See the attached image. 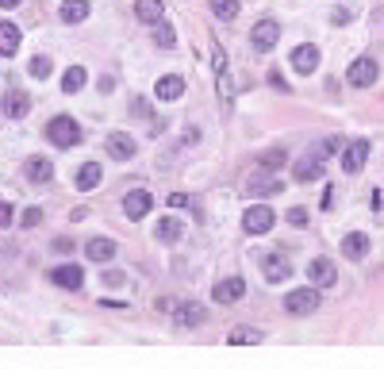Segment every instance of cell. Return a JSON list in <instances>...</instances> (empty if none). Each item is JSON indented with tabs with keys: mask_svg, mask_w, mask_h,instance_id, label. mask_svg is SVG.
Listing matches in <instances>:
<instances>
[{
	"mask_svg": "<svg viewBox=\"0 0 384 369\" xmlns=\"http://www.w3.org/2000/svg\"><path fill=\"white\" fill-rule=\"evenodd\" d=\"M208 8L216 12V20H223V23H231V20H239V0H208Z\"/></svg>",
	"mask_w": 384,
	"mask_h": 369,
	"instance_id": "cell-27",
	"label": "cell"
},
{
	"mask_svg": "<svg viewBox=\"0 0 384 369\" xmlns=\"http://www.w3.org/2000/svg\"><path fill=\"white\" fill-rule=\"evenodd\" d=\"M39 224H43V212H39V208L23 212V227H39Z\"/></svg>",
	"mask_w": 384,
	"mask_h": 369,
	"instance_id": "cell-34",
	"label": "cell"
},
{
	"mask_svg": "<svg viewBox=\"0 0 384 369\" xmlns=\"http://www.w3.org/2000/svg\"><path fill=\"white\" fill-rule=\"evenodd\" d=\"M154 43H158L161 51H169V46H177V31L169 27V23H154Z\"/></svg>",
	"mask_w": 384,
	"mask_h": 369,
	"instance_id": "cell-30",
	"label": "cell"
},
{
	"mask_svg": "<svg viewBox=\"0 0 384 369\" xmlns=\"http://www.w3.org/2000/svg\"><path fill=\"white\" fill-rule=\"evenodd\" d=\"M185 204H189V196H185V193H169V208H185Z\"/></svg>",
	"mask_w": 384,
	"mask_h": 369,
	"instance_id": "cell-37",
	"label": "cell"
},
{
	"mask_svg": "<svg viewBox=\"0 0 384 369\" xmlns=\"http://www.w3.org/2000/svg\"><path fill=\"white\" fill-rule=\"evenodd\" d=\"M85 258H88V261H100V266H104V261L116 258V242L104 239V235H96V239L85 242Z\"/></svg>",
	"mask_w": 384,
	"mask_h": 369,
	"instance_id": "cell-15",
	"label": "cell"
},
{
	"mask_svg": "<svg viewBox=\"0 0 384 369\" xmlns=\"http://www.w3.org/2000/svg\"><path fill=\"white\" fill-rule=\"evenodd\" d=\"M158 239L161 242H181L185 239V224H181V219H173V216L161 219V224H158Z\"/></svg>",
	"mask_w": 384,
	"mask_h": 369,
	"instance_id": "cell-25",
	"label": "cell"
},
{
	"mask_svg": "<svg viewBox=\"0 0 384 369\" xmlns=\"http://www.w3.org/2000/svg\"><path fill=\"white\" fill-rule=\"evenodd\" d=\"M269 85H277V89H284V77L277 70H269Z\"/></svg>",
	"mask_w": 384,
	"mask_h": 369,
	"instance_id": "cell-40",
	"label": "cell"
},
{
	"mask_svg": "<svg viewBox=\"0 0 384 369\" xmlns=\"http://www.w3.org/2000/svg\"><path fill=\"white\" fill-rule=\"evenodd\" d=\"M342 254H346L350 261H362L365 254H369V235H362V231L346 235V239H342Z\"/></svg>",
	"mask_w": 384,
	"mask_h": 369,
	"instance_id": "cell-19",
	"label": "cell"
},
{
	"mask_svg": "<svg viewBox=\"0 0 384 369\" xmlns=\"http://www.w3.org/2000/svg\"><path fill=\"white\" fill-rule=\"evenodd\" d=\"M284 219H289L292 227H304V224H307V212H304V208H292V212H289V216H284Z\"/></svg>",
	"mask_w": 384,
	"mask_h": 369,
	"instance_id": "cell-35",
	"label": "cell"
},
{
	"mask_svg": "<svg viewBox=\"0 0 384 369\" xmlns=\"http://www.w3.org/2000/svg\"><path fill=\"white\" fill-rule=\"evenodd\" d=\"M15 4H23V0H0V8H15Z\"/></svg>",
	"mask_w": 384,
	"mask_h": 369,
	"instance_id": "cell-41",
	"label": "cell"
},
{
	"mask_svg": "<svg viewBox=\"0 0 384 369\" xmlns=\"http://www.w3.org/2000/svg\"><path fill=\"white\" fill-rule=\"evenodd\" d=\"M307 281L315 285V289H331L334 281H338V269H334L331 258H315L312 266H307Z\"/></svg>",
	"mask_w": 384,
	"mask_h": 369,
	"instance_id": "cell-10",
	"label": "cell"
},
{
	"mask_svg": "<svg viewBox=\"0 0 384 369\" xmlns=\"http://www.w3.org/2000/svg\"><path fill=\"white\" fill-rule=\"evenodd\" d=\"M62 20L65 23H81V20H88V4L85 0H62Z\"/></svg>",
	"mask_w": 384,
	"mask_h": 369,
	"instance_id": "cell-26",
	"label": "cell"
},
{
	"mask_svg": "<svg viewBox=\"0 0 384 369\" xmlns=\"http://www.w3.org/2000/svg\"><path fill=\"white\" fill-rule=\"evenodd\" d=\"M277 39H281V23L277 20H258L254 31H250V46H254L258 54H269L277 46Z\"/></svg>",
	"mask_w": 384,
	"mask_h": 369,
	"instance_id": "cell-6",
	"label": "cell"
},
{
	"mask_svg": "<svg viewBox=\"0 0 384 369\" xmlns=\"http://www.w3.org/2000/svg\"><path fill=\"white\" fill-rule=\"evenodd\" d=\"M261 166H265V169H281L284 166V150H281V146H277V150H265V154H261Z\"/></svg>",
	"mask_w": 384,
	"mask_h": 369,
	"instance_id": "cell-32",
	"label": "cell"
},
{
	"mask_svg": "<svg viewBox=\"0 0 384 369\" xmlns=\"http://www.w3.org/2000/svg\"><path fill=\"white\" fill-rule=\"evenodd\" d=\"M281 181H273V177H269V181H265V177H254V181H250V188H246V193H258V196H273V193H281Z\"/></svg>",
	"mask_w": 384,
	"mask_h": 369,
	"instance_id": "cell-31",
	"label": "cell"
},
{
	"mask_svg": "<svg viewBox=\"0 0 384 369\" xmlns=\"http://www.w3.org/2000/svg\"><path fill=\"white\" fill-rule=\"evenodd\" d=\"M261 273H265L269 285H281V281H289L292 266H289V258H284L281 250H273V254H265V258H261Z\"/></svg>",
	"mask_w": 384,
	"mask_h": 369,
	"instance_id": "cell-7",
	"label": "cell"
},
{
	"mask_svg": "<svg viewBox=\"0 0 384 369\" xmlns=\"http://www.w3.org/2000/svg\"><path fill=\"white\" fill-rule=\"evenodd\" d=\"M377 58H369V54H362V58H354V65L346 70V81L354 89H369V85H377Z\"/></svg>",
	"mask_w": 384,
	"mask_h": 369,
	"instance_id": "cell-4",
	"label": "cell"
},
{
	"mask_svg": "<svg viewBox=\"0 0 384 369\" xmlns=\"http://www.w3.org/2000/svg\"><path fill=\"white\" fill-rule=\"evenodd\" d=\"M227 54H223V46L219 43H211V70H216V81H219V101H223V112H231V96H234V89H231V77H227Z\"/></svg>",
	"mask_w": 384,
	"mask_h": 369,
	"instance_id": "cell-2",
	"label": "cell"
},
{
	"mask_svg": "<svg viewBox=\"0 0 384 369\" xmlns=\"http://www.w3.org/2000/svg\"><path fill=\"white\" fill-rule=\"evenodd\" d=\"M204 319H208V308H204V304H192V300H189V304L177 308V327H200Z\"/></svg>",
	"mask_w": 384,
	"mask_h": 369,
	"instance_id": "cell-21",
	"label": "cell"
},
{
	"mask_svg": "<svg viewBox=\"0 0 384 369\" xmlns=\"http://www.w3.org/2000/svg\"><path fill=\"white\" fill-rule=\"evenodd\" d=\"M154 96L166 101V104L181 101V96H185V81L177 77V73H166V77H158V85H154Z\"/></svg>",
	"mask_w": 384,
	"mask_h": 369,
	"instance_id": "cell-12",
	"label": "cell"
},
{
	"mask_svg": "<svg viewBox=\"0 0 384 369\" xmlns=\"http://www.w3.org/2000/svg\"><path fill=\"white\" fill-rule=\"evenodd\" d=\"M292 177H296L300 185H304V181H319V177H323V158H319V154H312V158H300L296 166H292Z\"/></svg>",
	"mask_w": 384,
	"mask_h": 369,
	"instance_id": "cell-16",
	"label": "cell"
},
{
	"mask_svg": "<svg viewBox=\"0 0 384 369\" xmlns=\"http://www.w3.org/2000/svg\"><path fill=\"white\" fill-rule=\"evenodd\" d=\"M273 224H277V216H273L269 204H254V208L242 212V227H246V235H265V231H273Z\"/></svg>",
	"mask_w": 384,
	"mask_h": 369,
	"instance_id": "cell-5",
	"label": "cell"
},
{
	"mask_svg": "<svg viewBox=\"0 0 384 369\" xmlns=\"http://www.w3.org/2000/svg\"><path fill=\"white\" fill-rule=\"evenodd\" d=\"M284 311H292V316H312V311H319V289H292L289 297H284Z\"/></svg>",
	"mask_w": 384,
	"mask_h": 369,
	"instance_id": "cell-3",
	"label": "cell"
},
{
	"mask_svg": "<svg viewBox=\"0 0 384 369\" xmlns=\"http://www.w3.org/2000/svg\"><path fill=\"white\" fill-rule=\"evenodd\" d=\"M23 174H27L31 185H46V181H54V162L51 158H27Z\"/></svg>",
	"mask_w": 384,
	"mask_h": 369,
	"instance_id": "cell-14",
	"label": "cell"
},
{
	"mask_svg": "<svg viewBox=\"0 0 384 369\" xmlns=\"http://www.w3.org/2000/svg\"><path fill=\"white\" fill-rule=\"evenodd\" d=\"M31 112V101L23 93H8L4 96V116H12V119H23Z\"/></svg>",
	"mask_w": 384,
	"mask_h": 369,
	"instance_id": "cell-24",
	"label": "cell"
},
{
	"mask_svg": "<svg viewBox=\"0 0 384 369\" xmlns=\"http://www.w3.org/2000/svg\"><path fill=\"white\" fill-rule=\"evenodd\" d=\"M46 138H51L54 146H77L81 143V127L73 116H54L46 123Z\"/></svg>",
	"mask_w": 384,
	"mask_h": 369,
	"instance_id": "cell-1",
	"label": "cell"
},
{
	"mask_svg": "<svg viewBox=\"0 0 384 369\" xmlns=\"http://www.w3.org/2000/svg\"><path fill=\"white\" fill-rule=\"evenodd\" d=\"M135 15H138L143 23H161L166 4H161V0H135Z\"/></svg>",
	"mask_w": 384,
	"mask_h": 369,
	"instance_id": "cell-22",
	"label": "cell"
},
{
	"mask_svg": "<svg viewBox=\"0 0 384 369\" xmlns=\"http://www.w3.org/2000/svg\"><path fill=\"white\" fill-rule=\"evenodd\" d=\"M289 65H292V70L300 73V77H307V73H315V65H319V51H315L312 43H300L296 51H292Z\"/></svg>",
	"mask_w": 384,
	"mask_h": 369,
	"instance_id": "cell-11",
	"label": "cell"
},
{
	"mask_svg": "<svg viewBox=\"0 0 384 369\" xmlns=\"http://www.w3.org/2000/svg\"><path fill=\"white\" fill-rule=\"evenodd\" d=\"M108 154H112V158H119V162L135 158V138H131V135H124V131L108 135Z\"/></svg>",
	"mask_w": 384,
	"mask_h": 369,
	"instance_id": "cell-20",
	"label": "cell"
},
{
	"mask_svg": "<svg viewBox=\"0 0 384 369\" xmlns=\"http://www.w3.org/2000/svg\"><path fill=\"white\" fill-rule=\"evenodd\" d=\"M100 177H104V169L96 166V162H85V166L77 169V188H96Z\"/></svg>",
	"mask_w": 384,
	"mask_h": 369,
	"instance_id": "cell-28",
	"label": "cell"
},
{
	"mask_svg": "<svg viewBox=\"0 0 384 369\" xmlns=\"http://www.w3.org/2000/svg\"><path fill=\"white\" fill-rule=\"evenodd\" d=\"M242 297H246V281H242V277H227V281H219L216 289H211V300H216V304H239Z\"/></svg>",
	"mask_w": 384,
	"mask_h": 369,
	"instance_id": "cell-8",
	"label": "cell"
},
{
	"mask_svg": "<svg viewBox=\"0 0 384 369\" xmlns=\"http://www.w3.org/2000/svg\"><path fill=\"white\" fill-rule=\"evenodd\" d=\"M100 281H104V285H124V273H119V269H116V273H112V269H108V273H104Z\"/></svg>",
	"mask_w": 384,
	"mask_h": 369,
	"instance_id": "cell-39",
	"label": "cell"
},
{
	"mask_svg": "<svg viewBox=\"0 0 384 369\" xmlns=\"http://www.w3.org/2000/svg\"><path fill=\"white\" fill-rule=\"evenodd\" d=\"M338 150V138H323L319 146H315V154H334Z\"/></svg>",
	"mask_w": 384,
	"mask_h": 369,
	"instance_id": "cell-36",
	"label": "cell"
},
{
	"mask_svg": "<svg viewBox=\"0 0 384 369\" xmlns=\"http://www.w3.org/2000/svg\"><path fill=\"white\" fill-rule=\"evenodd\" d=\"M8 224H12V204L0 200V227H8Z\"/></svg>",
	"mask_w": 384,
	"mask_h": 369,
	"instance_id": "cell-38",
	"label": "cell"
},
{
	"mask_svg": "<svg viewBox=\"0 0 384 369\" xmlns=\"http://www.w3.org/2000/svg\"><path fill=\"white\" fill-rule=\"evenodd\" d=\"M77 89H85V65H69L62 77V93H77Z\"/></svg>",
	"mask_w": 384,
	"mask_h": 369,
	"instance_id": "cell-29",
	"label": "cell"
},
{
	"mask_svg": "<svg viewBox=\"0 0 384 369\" xmlns=\"http://www.w3.org/2000/svg\"><path fill=\"white\" fill-rule=\"evenodd\" d=\"M15 51H20V27L15 23H0V54L12 58Z\"/></svg>",
	"mask_w": 384,
	"mask_h": 369,
	"instance_id": "cell-23",
	"label": "cell"
},
{
	"mask_svg": "<svg viewBox=\"0 0 384 369\" xmlns=\"http://www.w3.org/2000/svg\"><path fill=\"white\" fill-rule=\"evenodd\" d=\"M365 158H369V143H365V138H354V143L346 146V154H342V169H346V174H357V169L365 166Z\"/></svg>",
	"mask_w": 384,
	"mask_h": 369,
	"instance_id": "cell-13",
	"label": "cell"
},
{
	"mask_svg": "<svg viewBox=\"0 0 384 369\" xmlns=\"http://www.w3.org/2000/svg\"><path fill=\"white\" fill-rule=\"evenodd\" d=\"M27 70H31V77H39V81H46V77H51V62H46V58H31Z\"/></svg>",
	"mask_w": 384,
	"mask_h": 369,
	"instance_id": "cell-33",
	"label": "cell"
},
{
	"mask_svg": "<svg viewBox=\"0 0 384 369\" xmlns=\"http://www.w3.org/2000/svg\"><path fill=\"white\" fill-rule=\"evenodd\" d=\"M227 342H231V347H258V342H265V335L258 331V327H231V331H227Z\"/></svg>",
	"mask_w": 384,
	"mask_h": 369,
	"instance_id": "cell-18",
	"label": "cell"
},
{
	"mask_svg": "<svg viewBox=\"0 0 384 369\" xmlns=\"http://www.w3.org/2000/svg\"><path fill=\"white\" fill-rule=\"evenodd\" d=\"M154 208V196L146 193V188H131L124 196V216L127 219H146V212Z\"/></svg>",
	"mask_w": 384,
	"mask_h": 369,
	"instance_id": "cell-9",
	"label": "cell"
},
{
	"mask_svg": "<svg viewBox=\"0 0 384 369\" xmlns=\"http://www.w3.org/2000/svg\"><path fill=\"white\" fill-rule=\"evenodd\" d=\"M51 281L58 285V289H81V285H85V269L81 266H58L51 273Z\"/></svg>",
	"mask_w": 384,
	"mask_h": 369,
	"instance_id": "cell-17",
	"label": "cell"
}]
</instances>
